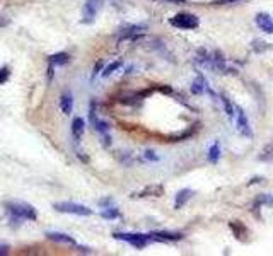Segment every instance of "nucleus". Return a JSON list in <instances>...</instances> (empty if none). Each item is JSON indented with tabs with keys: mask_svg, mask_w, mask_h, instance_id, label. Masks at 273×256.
Here are the masks:
<instances>
[{
	"mask_svg": "<svg viewBox=\"0 0 273 256\" xmlns=\"http://www.w3.org/2000/svg\"><path fill=\"white\" fill-rule=\"evenodd\" d=\"M144 157H145V159H147V161H159V157L155 156V152H152V151H147V152H145V154H144Z\"/></svg>",
	"mask_w": 273,
	"mask_h": 256,
	"instance_id": "26",
	"label": "nucleus"
},
{
	"mask_svg": "<svg viewBox=\"0 0 273 256\" xmlns=\"http://www.w3.org/2000/svg\"><path fill=\"white\" fill-rule=\"evenodd\" d=\"M101 68H103V62H97V63H96V67H94V76H97Z\"/></svg>",
	"mask_w": 273,
	"mask_h": 256,
	"instance_id": "30",
	"label": "nucleus"
},
{
	"mask_svg": "<svg viewBox=\"0 0 273 256\" xmlns=\"http://www.w3.org/2000/svg\"><path fill=\"white\" fill-rule=\"evenodd\" d=\"M236 127L237 130L241 132L244 137H253V132H251V127H249V122L246 118V113L243 111L241 106H236Z\"/></svg>",
	"mask_w": 273,
	"mask_h": 256,
	"instance_id": "6",
	"label": "nucleus"
},
{
	"mask_svg": "<svg viewBox=\"0 0 273 256\" xmlns=\"http://www.w3.org/2000/svg\"><path fill=\"white\" fill-rule=\"evenodd\" d=\"M103 4H105V0H86V4H84V12H82V22L91 24V22L96 19L97 12L101 11Z\"/></svg>",
	"mask_w": 273,
	"mask_h": 256,
	"instance_id": "5",
	"label": "nucleus"
},
{
	"mask_svg": "<svg viewBox=\"0 0 273 256\" xmlns=\"http://www.w3.org/2000/svg\"><path fill=\"white\" fill-rule=\"evenodd\" d=\"M150 241H159V243H167V241H180L185 237L181 232H171V231H155L149 234Z\"/></svg>",
	"mask_w": 273,
	"mask_h": 256,
	"instance_id": "7",
	"label": "nucleus"
},
{
	"mask_svg": "<svg viewBox=\"0 0 273 256\" xmlns=\"http://www.w3.org/2000/svg\"><path fill=\"white\" fill-rule=\"evenodd\" d=\"M241 0H214L215 6H225V4H237Z\"/></svg>",
	"mask_w": 273,
	"mask_h": 256,
	"instance_id": "27",
	"label": "nucleus"
},
{
	"mask_svg": "<svg viewBox=\"0 0 273 256\" xmlns=\"http://www.w3.org/2000/svg\"><path fill=\"white\" fill-rule=\"evenodd\" d=\"M191 197H193V192H191L190 188H185V190H181V192H178L176 193V198H174V208H176V210L183 208Z\"/></svg>",
	"mask_w": 273,
	"mask_h": 256,
	"instance_id": "12",
	"label": "nucleus"
},
{
	"mask_svg": "<svg viewBox=\"0 0 273 256\" xmlns=\"http://www.w3.org/2000/svg\"><path fill=\"white\" fill-rule=\"evenodd\" d=\"M7 212L16 221H36V208L26 202H9L6 203Z\"/></svg>",
	"mask_w": 273,
	"mask_h": 256,
	"instance_id": "1",
	"label": "nucleus"
},
{
	"mask_svg": "<svg viewBox=\"0 0 273 256\" xmlns=\"http://www.w3.org/2000/svg\"><path fill=\"white\" fill-rule=\"evenodd\" d=\"M69 60H70V57L67 53H55V55H51V57L48 58V62L53 65V67H58V65L69 63Z\"/></svg>",
	"mask_w": 273,
	"mask_h": 256,
	"instance_id": "17",
	"label": "nucleus"
},
{
	"mask_svg": "<svg viewBox=\"0 0 273 256\" xmlns=\"http://www.w3.org/2000/svg\"><path fill=\"white\" fill-rule=\"evenodd\" d=\"M9 77H11V70H9V67L0 68V86H2V84H6L9 81Z\"/></svg>",
	"mask_w": 273,
	"mask_h": 256,
	"instance_id": "25",
	"label": "nucleus"
},
{
	"mask_svg": "<svg viewBox=\"0 0 273 256\" xmlns=\"http://www.w3.org/2000/svg\"><path fill=\"white\" fill-rule=\"evenodd\" d=\"M171 26L178 27V29H196L200 26V19L198 16L195 14H190V12H180L173 17L171 21Z\"/></svg>",
	"mask_w": 273,
	"mask_h": 256,
	"instance_id": "2",
	"label": "nucleus"
},
{
	"mask_svg": "<svg viewBox=\"0 0 273 256\" xmlns=\"http://www.w3.org/2000/svg\"><path fill=\"white\" fill-rule=\"evenodd\" d=\"M46 237L51 241H56V243H63L70 246H77V243L70 237L69 234H63V232H46Z\"/></svg>",
	"mask_w": 273,
	"mask_h": 256,
	"instance_id": "14",
	"label": "nucleus"
},
{
	"mask_svg": "<svg viewBox=\"0 0 273 256\" xmlns=\"http://www.w3.org/2000/svg\"><path fill=\"white\" fill-rule=\"evenodd\" d=\"M263 178H253L251 181H248V186H251V185H256V183H261Z\"/></svg>",
	"mask_w": 273,
	"mask_h": 256,
	"instance_id": "31",
	"label": "nucleus"
},
{
	"mask_svg": "<svg viewBox=\"0 0 273 256\" xmlns=\"http://www.w3.org/2000/svg\"><path fill=\"white\" fill-rule=\"evenodd\" d=\"M164 195V188L162 185H149L145 186L144 190H140V192H136L131 195V198H149V197H162Z\"/></svg>",
	"mask_w": 273,
	"mask_h": 256,
	"instance_id": "9",
	"label": "nucleus"
},
{
	"mask_svg": "<svg viewBox=\"0 0 273 256\" xmlns=\"http://www.w3.org/2000/svg\"><path fill=\"white\" fill-rule=\"evenodd\" d=\"M219 157H220V147H219V143L215 142L214 145L210 147V151H209V161L210 162H217Z\"/></svg>",
	"mask_w": 273,
	"mask_h": 256,
	"instance_id": "22",
	"label": "nucleus"
},
{
	"mask_svg": "<svg viewBox=\"0 0 273 256\" xmlns=\"http://www.w3.org/2000/svg\"><path fill=\"white\" fill-rule=\"evenodd\" d=\"M9 249H11V248H9V244H4V243L0 244V254H2V256H4V254H7V253H9Z\"/></svg>",
	"mask_w": 273,
	"mask_h": 256,
	"instance_id": "28",
	"label": "nucleus"
},
{
	"mask_svg": "<svg viewBox=\"0 0 273 256\" xmlns=\"http://www.w3.org/2000/svg\"><path fill=\"white\" fill-rule=\"evenodd\" d=\"M84 130H86V122H84L81 116L74 118V120H72V137H74L75 142H79V140L82 138Z\"/></svg>",
	"mask_w": 273,
	"mask_h": 256,
	"instance_id": "11",
	"label": "nucleus"
},
{
	"mask_svg": "<svg viewBox=\"0 0 273 256\" xmlns=\"http://www.w3.org/2000/svg\"><path fill=\"white\" fill-rule=\"evenodd\" d=\"M256 26L260 27L261 31H265L266 34H273V19L268 14H258L256 16Z\"/></svg>",
	"mask_w": 273,
	"mask_h": 256,
	"instance_id": "10",
	"label": "nucleus"
},
{
	"mask_svg": "<svg viewBox=\"0 0 273 256\" xmlns=\"http://www.w3.org/2000/svg\"><path fill=\"white\" fill-rule=\"evenodd\" d=\"M101 207H111V205H113V200L111 198H106V200H101Z\"/></svg>",
	"mask_w": 273,
	"mask_h": 256,
	"instance_id": "29",
	"label": "nucleus"
},
{
	"mask_svg": "<svg viewBox=\"0 0 273 256\" xmlns=\"http://www.w3.org/2000/svg\"><path fill=\"white\" fill-rule=\"evenodd\" d=\"M169 2H174V4H181L183 0H169Z\"/></svg>",
	"mask_w": 273,
	"mask_h": 256,
	"instance_id": "32",
	"label": "nucleus"
},
{
	"mask_svg": "<svg viewBox=\"0 0 273 256\" xmlns=\"http://www.w3.org/2000/svg\"><path fill=\"white\" fill-rule=\"evenodd\" d=\"M147 31V24H131V26H125L120 29V36L121 41L123 40H135L140 36V32Z\"/></svg>",
	"mask_w": 273,
	"mask_h": 256,
	"instance_id": "8",
	"label": "nucleus"
},
{
	"mask_svg": "<svg viewBox=\"0 0 273 256\" xmlns=\"http://www.w3.org/2000/svg\"><path fill=\"white\" fill-rule=\"evenodd\" d=\"M220 101H222V104H224V109H225V115L229 116L230 120L234 118V113H236V106H232V102L229 101V97L222 94L220 96Z\"/></svg>",
	"mask_w": 273,
	"mask_h": 256,
	"instance_id": "20",
	"label": "nucleus"
},
{
	"mask_svg": "<svg viewBox=\"0 0 273 256\" xmlns=\"http://www.w3.org/2000/svg\"><path fill=\"white\" fill-rule=\"evenodd\" d=\"M53 208L56 212H62V213H74V215H81V217H87L92 215V210L86 205L81 203H74V202H58L53 205Z\"/></svg>",
	"mask_w": 273,
	"mask_h": 256,
	"instance_id": "3",
	"label": "nucleus"
},
{
	"mask_svg": "<svg viewBox=\"0 0 273 256\" xmlns=\"http://www.w3.org/2000/svg\"><path fill=\"white\" fill-rule=\"evenodd\" d=\"M60 109H62L63 115H70L74 109V96L72 92H63L60 96Z\"/></svg>",
	"mask_w": 273,
	"mask_h": 256,
	"instance_id": "13",
	"label": "nucleus"
},
{
	"mask_svg": "<svg viewBox=\"0 0 273 256\" xmlns=\"http://www.w3.org/2000/svg\"><path fill=\"white\" fill-rule=\"evenodd\" d=\"M115 239L125 241V243L131 244L136 249H144L145 246L150 243L149 234H131V232H115Z\"/></svg>",
	"mask_w": 273,
	"mask_h": 256,
	"instance_id": "4",
	"label": "nucleus"
},
{
	"mask_svg": "<svg viewBox=\"0 0 273 256\" xmlns=\"http://www.w3.org/2000/svg\"><path fill=\"white\" fill-rule=\"evenodd\" d=\"M101 217L103 218H110V221H113V218H118L120 217V210L116 207H106L105 210L101 212Z\"/></svg>",
	"mask_w": 273,
	"mask_h": 256,
	"instance_id": "21",
	"label": "nucleus"
},
{
	"mask_svg": "<svg viewBox=\"0 0 273 256\" xmlns=\"http://www.w3.org/2000/svg\"><path fill=\"white\" fill-rule=\"evenodd\" d=\"M258 159L263 161V162H273V142L268 143V145H265V147L261 149Z\"/></svg>",
	"mask_w": 273,
	"mask_h": 256,
	"instance_id": "18",
	"label": "nucleus"
},
{
	"mask_svg": "<svg viewBox=\"0 0 273 256\" xmlns=\"http://www.w3.org/2000/svg\"><path fill=\"white\" fill-rule=\"evenodd\" d=\"M209 87H207V82H205V79L201 77V76H198L193 81V84H191V92L193 94H201V92H205Z\"/></svg>",
	"mask_w": 273,
	"mask_h": 256,
	"instance_id": "15",
	"label": "nucleus"
},
{
	"mask_svg": "<svg viewBox=\"0 0 273 256\" xmlns=\"http://www.w3.org/2000/svg\"><path fill=\"white\" fill-rule=\"evenodd\" d=\"M261 205H268V207H273V195H270V193L258 195L256 200H255V210H258V208H260Z\"/></svg>",
	"mask_w": 273,
	"mask_h": 256,
	"instance_id": "16",
	"label": "nucleus"
},
{
	"mask_svg": "<svg viewBox=\"0 0 273 256\" xmlns=\"http://www.w3.org/2000/svg\"><path fill=\"white\" fill-rule=\"evenodd\" d=\"M268 48H270V46H268V43H265V41H260V40L253 41V50L258 51V53H260V51H265Z\"/></svg>",
	"mask_w": 273,
	"mask_h": 256,
	"instance_id": "24",
	"label": "nucleus"
},
{
	"mask_svg": "<svg viewBox=\"0 0 273 256\" xmlns=\"http://www.w3.org/2000/svg\"><path fill=\"white\" fill-rule=\"evenodd\" d=\"M120 67H121V60H116V62H113L111 65H108L105 70H103V77H110L111 74L118 70Z\"/></svg>",
	"mask_w": 273,
	"mask_h": 256,
	"instance_id": "23",
	"label": "nucleus"
},
{
	"mask_svg": "<svg viewBox=\"0 0 273 256\" xmlns=\"http://www.w3.org/2000/svg\"><path fill=\"white\" fill-rule=\"evenodd\" d=\"M230 229L234 231V234H236L239 239H243V236H246L248 234V229H246V226L243 224L241 221H234V222H230Z\"/></svg>",
	"mask_w": 273,
	"mask_h": 256,
	"instance_id": "19",
	"label": "nucleus"
}]
</instances>
